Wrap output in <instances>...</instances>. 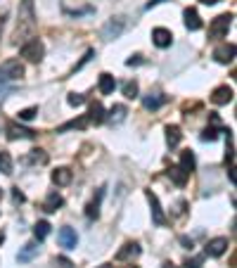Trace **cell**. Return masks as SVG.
<instances>
[{
    "mask_svg": "<svg viewBox=\"0 0 237 268\" xmlns=\"http://www.w3.org/2000/svg\"><path fill=\"white\" fill-rule=\"evenodd\" d=\"M228 128H223V126H209L204 133H202V140H216L219 138V133H225Z\"/></svg>",
    "mask_w": 237,
    "mask_h": 268,
    "instance_id": "4dcf8cb0",
    "label": "cell"
},
{
    "mask_svg": "<svg viewBox=\"0 0 237 268\" xmlns=\"http://www.w3.org/2000/svg\"><path fill=\"white\" fill-rule=\"evenodd\" d=\"M22 57H26V60H29V62H33V64H38L45 57L43 41H41V38H36V36H31L29 41H24V45H22Z\"/></svg>",
    "mask_w": 237,
    "mask_h": 268,
    "instance_id": "7a4b0ae2",
    "label": "cell"
},
{
    "mask_svg": "<svg viewBox=\"0 0 237 268\" xmlns=\"http://www.w3.org/2000/svg\"><path fill=\"white\" fill-rule=\"evenodd\" d=\"M194 152H190V150H185V152H181V166L185 168L187 174H192L194 171Z\"/></svg>",
    "mask_w": 237,
    "mask_h": 268,
    "instance_id": "484cf974",
    "label": "cell"
},
{
    "mask_svg": "<svg viewBox=\"0 0 237 268\" xmlns=\"http://www.w3.org/2000/svg\"><path fill=\"white\" fill-rule=\"evenodd\" d=\"M33 26H36V14H33V0H22L19 5V19H17V31L14 41H26L33 36Z\"/></svg>",
    "mask_w": 237,
    "mask_h": 268,
    "instance_id": "6da1fadb",
    "label": "cell"
},
{
    "mask_svg": "<svg viewBox=\"0 0 237 268\" xmlns=\"http://www.w3.org/2000/svg\"><path fill=\"white\" fill-rule=\"evenodd\" d=\"M159 3H164V0H150V3H147V7H154V5H159Z\"/></svg>",
    "mask_w": 237,
    "mask_h": 268,
    "instance_id": "ab89813d",
    "label": "cell"
},
{
    "mask_svg": "<svg viewBox=\"0 0 237 268\" xmlns=\"http://www.w3.org/2000/svg\"><path fill=\"white\" fill-rule=\"evenodd\" d=\"M88 124H90V121H88V117H81V119H74V121H67V124H64V126H60V128H57V133L71 131V128H86Z\"/></svg>",
    "mask_w": 237,
    "mask_h": 268,
    "instance_id": "d4e9b609",
    "label": "cell"
},
{
    "mask_svg": "<svg viewBox=\"0 0 237 268\" xmlns=\"http://www.w3.org/2000/svg\"><path fill=\"white\" fill-rule=\"evenodd\" d=\"M124 29H126V17H112L102 26V38L105 41H114V38H118L124 33Z\"/></svg>",
    "mask_w": 237,
    "mask_h": 268,
    "instance_id": "277c9868",
    "label": "cell"
},
{
    "mask_svg": "<svg viewBox=\"0 0 237 268\" xmlns=\"http://www.w3.org/2000/svg\"><path fill=\"white\" fill-rule=\"evenodd\" d=\"M133 268H135V266H133Z\"/></svg>",
    "mask_w": 237,
    "mask_h": 268,
    "instance_id": "7dc6e473",
    "label": "cell"
},
{
    "mask_svg": "<svg viewBox=\"0 0 237 268\" xmlns=\"http://www.w3.org/2000/svg\"><path fill=\"white\" fill-rule=\"evenodd\" d=\"M3 242H5V233L0 231V244H3Z\"/></svg>",
    "mask_w": 237,
    "mask_h": 268,
    "instance_id": "7bdbcfd3",
    "label": "cell"
},
{
    "mask_svg": "<svg viewBox=\"0 0 237 268\" xmlns=\"http://www.w3.org/2000/svg\"><path fill=\"white\" fill-rule=\"evenodd\" d=\"M97 268H112V266H109V263H102V266H97Z\"/></svg>",
    "mask_w": 237,
    "mask_h": 268,
    "instance_id": "ee69618b",
    "label": "cell"
},
{
    "mask_svg": "<svg viewBox=\"0 0 237 268\" xmlns=\"http://www.w3.org/2000/svg\"><path fill=\"white\" fill-rule=\"evenodd\" d=\"M24 76V64L19 60H5L0 64V81H19Z\"/></svg>",
    "mask_w": 237,
    "mask_h": 268,
    "instance_id": "3957f363",
    "label": "cell"
},
{
    "mask_svg": "<svg viewBox=\"0 0 237 268\" xmlns=\"http://www.w3.org/2000/svg\"><path fill=\"white\" fill-rule=\"evenodd\" d=\"M5 133L10 140H33V138H36V131L17 124V121H10V124L5 126Z\"/></svg>",
    "mask_w": 237,
    "mask_h": 268,
    "instance_id": "8992f818",
    "label": "cell"
},
{
    "mask_svg": "<svg viewBox=\"0 0 237 268\" xmlns=\"http://www.w3.org/2000/svg\"><path fill=\"white\" fill-rule=\"evenodd\" d=\"M38 256V240H31V242H26L22 250H19V254H17V261L19 263H29V261H33Z\"/></svg>",
    "mask_w": 237,
    "mask_h": 268,
    "instance_id": "8fae6325",
    "label": "cell"
},
{
    "mask_svg": "<svg viewBox=\"0 0 237 268\" xmlns=\"http://www.w3.org/2000/svg\"><path fill=\"white\" fill-rule=\"evenodd\" d=\"M232 88L230 86H219L216 90L211 93V102L213 105H228V102H232Z\"/></svg>",
    "mask_w": 237,
    "mask_h": 268,
    "instance_id": "7c38bea8",
    "label": "cell"
},
{
    "mask_svg": "<svg viewBox=\"0 0 237 268\" xmlns=\"http://www.w3.org/2000/svg\"><path fill=\"white\" fill-rule=\"evenodd\" d=\"M164 268H178V266H173L171 261H166V263H164Z\"/></svg>",
    "mask_w": 237,
    "mask_h": 268,
    "instance_id": "b9f144b4",
    "label": "cell"
},
{
    "mask_svg": "<svg viewBox=\"0 0 237 268\" xmlns=\"http://www.w3.org/2000/svg\"><path fill=\"white\" fill-rule=\"evenodd\" d=\"M0 200H3V190H0Z\"/></svg>",
    "mask_w": 237,
    "mask_h": 268,
    "instance_id": "bcb514c9",
    "label": "cell"
},
{
    "mask_svg": "<svg viewBox=\"0 0 237 268\" xmlns=\"http://www.w3.org/2000/svg\"><path fill=\"white\" fill-rule=\"evenodd\" d=\"M147 202H150V206H152V221H154L156 225H166V216H164V212H162V206H159V200H156V195L152 193V190H147Z\"/></svg>",
    "mask_w": 237,
    "mask_h": 268,
    "instance_id": "9c48e42d",
    "label": "cell"
},
{
    "mask_svg": "<svg viewBox=\"0 0 237 268\" xmlns=\"http://www.w3.org/2000/svg\"><path fill=\"white\" fill-rule=\"evenodd\" d=\"M225 252H228V237H213L204 247L206 256H223Z\"/></svg>",
    "mask_w": 237,
    "mask_h": 268,
    "instance_id": "52a82bcc",
    "label": "cell"
},
{
    "mask_svg": "<svg viewBox=\"0 0 237 268\" xmlns=\"http://www.w3.org/2000/svg\"><path fill=\"white\" fill-rule=\"evenodd\" d=\"M213 60H216V62L219 64H230L232 60H235V45H219V48H216V50H213Z\"/></svg>",
    "mask_w": 237,
    "mask_h": 268,
    "instance_id": "30bf717a",
    "label": "cell"
},
{
    "mask_svg": "<svg viewBox=\"0 0 237 268\" xmlns=\"http://www.w3.org/2000/svg\"><path fill=\"white\" fill-rule=\"evenodd\" d=\"M12 197H14V202H17V204H22V202H26L24 193H19V187H14V193H12Z\"/></svg>",
    "mask_w": 237,
    "mask_h": 268,
    "instance_id": "e575fe53",
    "label": "cell"
},
{
    "mask_svg": "<svg viewBox=\"0 0 237 268\" xmlns=\"http://www.w3.org/2000/svg\"><path fill=\"white\" fill-rule=\"evenodd\" d=\"M140 62H143V60H140V55H135V57H131L126 64H128V67H133V64H140Z\"/></svg>",
    "mask_w": 237,
    "mask_h": 268,
    "instance_id": "8d00e7d4",
    "label": "cell"
},
{
    "mask_svg": "<svg viewBox=\"0 0 237 268\" xmlns=\"http://www.w3.org/2000/svg\"><path fill=\"white\" fill-rule=\"evenodd\" d=\"M202 261H204V256H197V259H192V261H187L185 268H202Z\"/></svg>",
    "mask_w": 237,
    "mask_h": 268,
    "instance_id": "836d02e7",
    "label": "cell"
},
{
    "mask_svg": "<svg viewBox=\"0 0 237 268\" xmlns=\"http://www.w3.org/2000/svg\"><path fill=\"white\" fill-rule=\"evenodd\" d=\"M67 102H69L71 107H81L83 102H86V95H81V93H69Z\"/></svg>",
    "mask_w": 237,
    "mask_h": 268,
    "instance_id": "d6a6232c",
    "label": "cell"
},
{
    "mask_svg": "<svg viewBox=\"0 0 237 268\" xmlns=\"http://www.w3.org/2000/svg\"><path fill=\"white\" fill-rule=\"evenodd\" d=\"M126 114H128L126 105H114L112 109H109V114H105V121H109L112 126H118L126 121Z\"/></svg>",
    "mask_w": 237,
    "mask_h": 268,
    "instance_id": "4fadbf2b",
    "label": "cell"
},
{
    "mask_svg": "<svg viewBox=\"0 0 237 268\" xmlns=\"http://www.w3.org/2000/svg\"><path fill=\"white\" fill-rule=\"evenodd\" d=\"M26 164H48V155L43 150H31V155L24 159Z\"/></svg>",
    "mask_w": 237,
    "mask_h": 268,
    "instance_id": "f546056e",
    "label": "cell"
},
{
    "mask_svg": "<svg viewBox=\"0 0 237 268\" xmlns=\"http://www.w3.org/2000/svg\"><path fill=\"white\" fill-rule=\"evenodd\" d=\"M121 90H124V95L128 98V100H135L137 93H140V88H137V81H126L124 86H121Z\"/></svg>",
    "mask_w": 237,
    "mask_h": 268,
    "instance_id": "83f0119b",
    "label": "cell"
},
{
    "mask_svg": "<svg viewBox=\"0 0 237 268\" xmlns=\"http://www.w3.org/2000/svg\"><path fill=\"white\" fill-rule=\"evenodd\" d=\"M230 26H232V14H219L211 22V26H209V33L213 38H223V36H228Z\"/></svg>",
    "mask_w": 237,
    "mask_h": 268,
    "instance_id": "5b68a950",
    "label": "cell"
},
{
    "mask_svg": "<svg viewBox=\"0 0 237 268\" xmlns=\"http://www.w3.org/2000/svg\"><path fill=\"white\" fill-rule=\"evenodd\" d=\"M62 204H64L62 195H60V193H50L48 197H45V202H43V212L52 214V212H57V209H60Z\"/></svg>",
    "mask_w": 237,
    "mask_h": 268,
    "instance_id": "d6986e66",
    "label": "cell"
},
{
    "mask_svg": "<svg viewBox=\"0 0 237 268\" xmlns=\"http://www.w3.org/2000/svg\"><path fill=\"white\" fill-rule=\"evenodd\" d=\"M88 121L90 124H102L105 121V107H102V102H93L90 105V112H88Z\"/></svg>",
    "mask_w": 237,
    "mask_h": 268,
    "instance_id": "ffe728a7",
    "label": "cell"
},
{
    "mask_svg": "<svg viewBox=\"0 0 237 268\" xmlns=\"http://www.w3.org/2000/svg\"><path fill=\"white\" fill-rule=\"evenodd\" d=\"M102 197H105V187H100V190H97V195H95V200L86 206V216L90 218V221H95V218L100 216V202H102Z\"/></svg>",
    "mask_w": 237,
    "mask_h": 268,
    "instance_id": "e0dca14e",
    "label": "cell"
},
{
    "mask_svg": "<svg viewBox=\"0 0 237 268\" xmlns=\"http://www.w3.org/2000/svg\"><path fill=\"white\" fill-rule=\"evenodd\" d=\"M0 31H3V19H0Z\"/></svg>",
    "mask_w": 237,
    "mask_h": 268,
    "instance_id": "f6af8a7d",
    "label": "cell"
},
{
    "mask_svg": "<svg viewBox=\"0 0 237 268\" xmlns=\"http://www.w3.org/2000/svg\"><path fill=\"white\" fill-rule=\"evenodd\" d=\"M200 3H204V5H216L219 0H200Z\"/></svg>",
    "mask_w": 237,
    "mask_h": 268,
    "instance_id": "60d3db41",
    "label": "cell"
},
{
    "mask_svg": "<svg viewBox=\"0 0 237 268\" xmlns=\"http://www.w3.org/2000/svg\"><path fill=\"white\" fill-rule=\"evenodd\" d=\"M93 55H95V52H93V50H88V52H86V57H83L81 62H78V64H76V67H74V71H78V69H81V67H83V64H86V62H88V60H90V57H93Z\"/></svg>",
    "mask_w": 237,
    "mask_h": 268,
    "instance_id": "d590c367",
    "label": "cell"
},
{
    "mask_svg": "<svg viewBox=\"0 0 237 268\" xmlns=\"http://www.w3.org/2000/svg\"><path fill=\"white\" fill-rule=\"evenodd\" d=\"M183 19H185V26H187V31H200V29H202V19H200V12H197L194 7H187L185 12H183Z\"/></svg>",
    "mask_w": 237,
    "mask_h": 268,
    "instance_id": "5bb4252c",
    "label": "cell"
},
{
    "mask_svg": "<svg viewBox=\"0 0 237 268\" xmlns=\"http://www.w3.org/2000/svg\"><path fill=\"white\" fill-rule=\"evenodd\" d=\"M0 174L5 176L12 174V159H10V155L5 150H0Z\"/></svg>",
    "mask_w": 237,
    "mask_h": 268,
    "instance_id": "f1b7e54d",
    "label": "cell"
},
{
    "mask_svg": "<svg viewBox=\"0 0 237 268\" xmlns=\"http://www.w3.org/2000/svg\"><path fill=\"white\" fill-rule=\"evenodd\" d=\"M52 183H55V185H60V187H64V185H69V183H71V171H69V168H55V171H52Z\"/></svg>",
    "mask_w": 237,
    "mask_h": 268,
    "instance_id": "7402d4cb",
    "label": "cell"
},
{
    "mask_svg": "<svg viewBox=\"0 0 237 268\" xmlns=\"http://www.w3.org/2000/svg\"><path fill=\"white\" fill-rule=\"evenodd\" d=\"M57 237H60V244L67 250H76V244H78V235H76L74 228H62Z\"/></svg>",
    "mask_w": 237,
    "mask_h": 268,
    "instance_id": "9a60e30c",
    "label": "cell"
},
{
    "mask_svg": "<svg viewBox=\"0 0 237 268\" xmlns=\"http://www.w3.org/2000/svg\"><path fill=\"white\" fill-rule=\"evenodd\" d=\"M166 102V95H162V93H150V95H145L143 98V105H145V109H159V107Z\"/></svg>",
    "mask_w": 237,
    "mask_h": 268,
    "instance_id": "ac0fdd59",
    "label": "cell"
},
{
    "mask_svg": "<svg viewBox=\"0 0 237 268\" xmlns=\"http://www.w3.org/2000/svg\"><path fill=\"white\" fill-rule=\"evenodd\" d=\"M228 178H230V183H235V168L230 166V171H228Z\"/></svg>",
    "mask_w": 237,
    "mask_h": 268,
    "instance_id": "f35d334b",
    "label": "cell"
},
{
    "mask_svg": "<svg viewBox=\"0 0 237 268\" xmlns=\"http://www.w3.org/2000/svg\"><path fill=\"white\" fill-rule=\"evenodd\" d=\"M181 242L185 244L187 250H192V240H190V237H181Z\"/></svg>",
    "mask_w": 237,
    "mask_h": 268,
    "instance_id": "74e56055",
    "label": "cell"
},
{
    "mask_svg": "<svg viewBox=\"0 0 237 268\" xmlns=\"http://www.w3.org/2000/svg\"><path fill=\"white\" fill-rule=\"evenodd\" d=\"M100 93L102 95H112L114 93V88H116V81H114V76L112 74H100Z\"/></svg>",
    "mask_w": 237,
    "mask_h": 268,
    "instance_id": "603a6c76",
    "label": "cell"
},
{
    "mask_svg": "<svg viewBox=\"0 0 237 268\" xmlns=\"http://www.w3.org/2000/svg\"><path fill=\"white\" fill-rule=\"evenodd\" d=\"M183 140V133H181V126H166V143L169 147H178Z\"/></svg>",
    "mask_w": 237,
    "mask_h": 268,
    "instance_id": "44dd1931",
    "label": "cell"
},
{
    "mask_svg": "<svg viewBox=\"0 0 237 268\" xmlns=\"http://www.w3.org/2000/svg\"><path fill=\"white\" fill-rule=\"evenodd\" d=\"M36 114H38V107H26V109L19 112V121H31V119H36Z\"/></svg>",
    "mask_w": 237,
    "mask_h": 268,
    "instance_id": "1f68e13d",
    "label": "cell"
},
{
    "mask_svg": "<svg viewBox=\"0 0 237 268\" xmlns=\"http://www.w3.org/2000/svg\"><path fill=\"white\" fill-rule=\"evenodd\" d=\"M169 176H171V181H173L175 185H185V183H187V176H190V174H187L185 168L178 164V166H171V168H169Z\"/></svg>",
    "mask_w": 237,
    "mask_h": 268,
    "instance_id": "cb8c5ba5",
    "label": "cell"
},
{
    "mask_svg": "<svg viewBox=\"0 0 237 268\" xmlns=\"http://www.w3.org/2000/svg\"><path fill=\"white\" fill-rule=\"evenodd\" d=\"M33 235H36L38 242H41V240H45V237L50 235V223H48V221H38V223L33 225Z\"/></svg>",
    "mask_w": 237,
    "mask_h": 268,
    "instance_id": "4316f807",
    "label": "cell"
},
{
    "mask_svg": "<svg viewBox=\"0 0 237 268\" xmlns=\"http://www.w3.org/2000/svg\"><path fill=\"white\" fill-rule=\"evenodd\" d=\"M152 41H154L156 48H169L173 43V33L164 26H156V29H152Z\"/></svg>",
    "mask_w": 237,
    "mask_h": 268,
    "instance_id": "ba28073f",
    "label": "cell"
},
{
    "mask_svg": "<svg viewBox=\"0 0 237 268\" xmlns=\"http://www.w3.org/2000/svg\"><path fill=\"white\" fill-rule=\"evenodd\" d=\"M140 256V244L137 242H126L124 250L116 252V261H126V259H135Z\"/></svg>",
    "mask_w": 237,
    "mask_h": 268,
    "instance_id": "2e32d148",
    "label": "cell"
}]
</instances>
